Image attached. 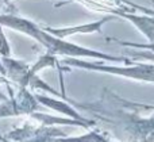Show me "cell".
<instances>
[{"label":"cell","instance_id":"6da1fadb","mask_svg":"<svg viewBox=\"0 0 154 142\" xmlns=\"http://www.w3.org/2000/svg\"><path fill=\"white\" fill-rule=\"evenodd\" d=\"M101 123L118 142H154V106L130 102L109 89H103L100 100L75 103Z\"/></svg>","mask_w":154,"mask_h":142},{"label":"cell","instance_id":"7a4b0ae2","mask_svg":"<svg viewBox=\"0 0 154 142\" xmlns=\"http://www.w3.org/2000/svg\"><path fill=\"white\" fill-rule=\"evenodd\" d=\"M0 26L10 27L15 31L23 32V34L34 38L37 42H39L46 49L48 54H51L54 57L65 56L68 58H96L100 61H123L127 65L133 64V61H130V58H127V57L111 56V54H106L103 51H96L92 49L82 48L76 43L57 38L51 35L50 32H48L43 27H39L34 22L26 18H19L18 15H0Z\"/></svg>","mask_w":154,"mask_h":142},{"label":"cell","instance_id":"3957f363","mask_svg":"<svg viewBox=\"0 0 154 142\" xmlns=\"http://www.w3.org/2000/svg\"><path fill=\"white\" fill-rule=\"evenodd\" d=\"M62 64L76 68H84V69L95 70V72L122 76L131 80L154 83V64H135L133 61V64L127 66H116V65H106L100 61H81L80 58H65Z\"/></svg>","mask_w":154,"mask_h":142},{"label":"cell","instance_id":"277c9868","mask_svg":"<svg viewBox=\"0 0 154 142\" xmlns=\"http://www.w3.org/2000/svg\"><path fill=\"white\" fill-rule=\"evenodd\" d=\"M10 142H53L57 138L69 137L65 129L58 126L24 123L4 135Z\"/></svg>","mask_w":154,"mask_h":142},{"label":"cell","instance_id":"5b68a950","mask_svg":"<svg viewBox=\"0 0 154 142\" xmlns=\"http://www.w3.org/2000/svg\"><path fill=\"white\" fill-rule=\"evenodd\" d=\"M39 108V103L27 88H19L15 95H11L8 100L0 104V118L19 115H31Z\"/></svg>","mask_w":154,"mask_h":142},{"label":"cell","instance_id":"8992f818","mask_svg":"<svg viewBox=\"0 0 154 142\" xmlns=\"http://www.w3.org/2000/svg\"><path fill=\"white\" fill-rule=\"evenodd\" d=\"M35 99L38 100L39 104L51 108V110H54V111H57V113L65 115L66 118H70V119H75V121L81 122V123L87 125L88 127H93V126L97 125L93 119H88V118H85L84 115H81V114H80L72 104H69V103H65V102H62V100H57V99H54V97L46 96V95H39V94L35 95Z\"/></svg>","mask_w":154,"mask_h":142},{"label":"cell","instance_id":"52a82bcc","mask_svg":"<svg viewBox=\"0 0 154 142\" xmlns=\"http://www.w3.org/2000/svg\"><path fill=\"white\" fill-rule=\"evenodd\" d=\"M115 16L114 15H108L101 18L100 20L92 22V23H87V24H80V26H73V27H64V29H53V27H43L48 32H50L51 35L57 38L65 39L66 37L75 34H91V32H101V27L104 23L109 20H114Z\"/></svg>","mask_w":154,"mask_h":142},{"label":"cell","instance_id":"ba28073f","mask_svg":"<svg viewBox=\"0 0 154 142\" xmlns=\"http://www.w3.org/2000/svg\"><path fill=\"white\" fill-rule=\"evenodd\" d=\"M114 16H119L126 20L131 22L147 39L150 43H154V19L147 15H134L127 11V7H118L114 11Z\"/></svg>","mask_w":154,"mask_h":142},{"label":"cell","instance_id":"9c48e42d","mask_svg":"<svg viewBox=\"0 0 154 142\" xmlns=\"http://www.w3.org/2000/svg\"><path fill=\"white\" fill-rule=\"evenodd\" d=\"M53 142H115L111 140L108 134H104L97 130H91L87 134L79 135V137H65V138H57Z\"/></svg>","mask_w":154,"mask_h":142},{"label":"cell","instance_id":"30bf717a","mask_svg":"<svg viewBox=\"0 0 154 142\" xmlns=\"http://www.w3.org/2000/svg\"><path fill=\"white\" fill-rule=\"evenodd\" d=\"M114 41L116 43H119L120 46H127V48H131V49H141V50L146 49L147 51L154 53V43H135V42H128V41H116V39Z\"/></svg>","mask_w":154,"mask_h":142},{"label":"cell","instance_id":"8fae6325","mask_svg":"<svg viewBox=\"0 0 154 142\" xmlns=\"http://www.w3.org/2000/svg\"><path fill=\"white\" fill-rule=\"evenodd\" d=\"M18 8L11 0H0V15H16Z\"/></svg>","mask_w":154,"mask_h":142},{"label":"cell","instance_id":"7c38bea8","mask_svg":"<svg viewBox=\"0 0 154 142\" xmlns=\"http://www.w3.org/2000/svg\"><path fill=\"white\" fill-rule=\"evenodd\" d=\"M123 4L128 5V7H133L134 10L141 11L143 15H147V16H150V18L154 19V10H152V8H147V7H143V5H139V4H137V3L130 2V0H123Z\"/></svg>","mask_w":154,"mask_h":142},{"label":"cell","instance_id":"4fadbf2b","mask_svg":"<svg viewBox=\"0 0 154 142\" xmlns=\"http://www.w3.org/2000/svg\"><path fill=\"white\" fill-rule=\"evenodd\" d=\"M68 2H77V3H80V4H82V5H85L87 8H92V10H95V11H97L99 10V3H96L95 0H68Z\"/></svg>","mask_w":154,"mask_h":142},{"label":"cell","instance_id":"5bb4252c","mask_svg":"<svg viewBox=\"0 0 154 142\" xmlns=\"http://www.w3.org/2000/svg\"><path fill=\"white\" fill-rule=\"evenodd\" d=\"M107 2H111L116 7H123V0H107Z\"/></svg>","mask_w":154,"mask_h":142},{"label":"cell","instance_id":"9a60e30c","mask_svg":"<svg viewBox=\"0 0 154 142\" xmlns=\"http://www.w3.org/2000/svg\"><path fill=\"white\" fill-rule=\"evenodd\" d=\"M0 141H3V142H10V141H8V140H7V138H5V137H3L2 134H0Z\"/></svg>","mask_w":154,"mask_h":142},{"label":"cell","instance_id":"2e32d148","mask_svg":"<svg viewBox=\"0 0 154 142\" xmlns=\"http://www.w3.org/2000/svg\"><path fill=\"white\" fill-rule=\"evenodd\" d=\"M0 142H3V141H0Z\"/></svg>","mask_w":154,"mask_h":142}]
</instances>
